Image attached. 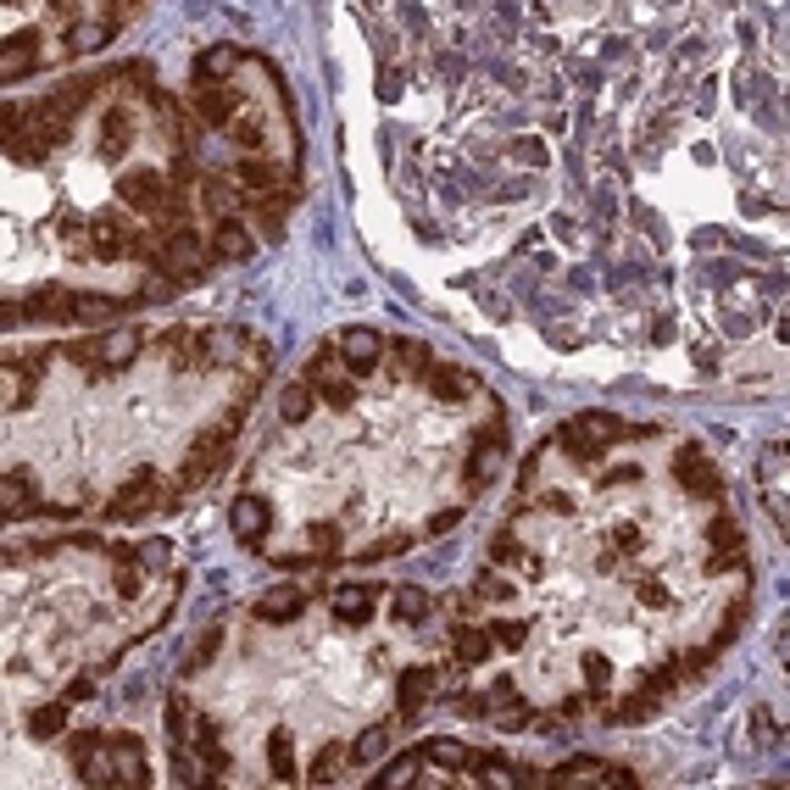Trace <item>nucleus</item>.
<instances>
[{"instance_id":"09e8293b","label":"nucleus","mask_w":790,"mask_h":790,"mask_svg":"<svg viewBox=\"0 0 790 790\" xmlns=\"http://www.w3.org/2000/svg\"><path fill=\"white\" fill-rule=\"evenodd\" d=\"M112 585H118L123 601H134V596L145 590V579H140V568H134V551H118V579H112Z\"/></svg>"},{"instance_id":"c756f323","label":"nucleus","mask_w":790,"mask_h":790,"mask_svg":"<svg viewBox=\"0 0 790 790\" xmlns=\"http://www.w3.org/2000/svg\"><path fill=\"white\" fill-rule=\"evenodd\" d=\"M234 68H240V51H234V45H206L190 73H195V90H212V84H229Z\"/></svg>"},{"instance_id":"9d476101","label":"nucleus","mask_w":790,"mask_h":790,"mask_svg":"<svg viewBox=\"0 0 790 790\" xmlns=\"http://www.w3.org/2000/svg\"><path fill=\"white\" fill-rule=\"evenodd\" d=\"M673 479H679L690 496H701V502H718V496H723V474H718V463L707 457V446H679V452H673Z\"/></svg>"},{"instance_id":"13d9d810","label":"nucleus","mask_w":790,"mask_h":790,"mask_svg":"<svg viewBox=\"0 0 790 790\" xmlns=\"http://www.w3.org/2000/svg\"><path fill=\"white\" fill-rule=\"evenodd\" d=\"M457 524H463V507H446V513H435L424 529H429V535H446V529H457Z\"/></svg>"},{"instance_id":"052dcab7","label":"nucleus","mask_w":790,"mask_h":790,"mask_svg":"<svg viewBox=\"0 0 790 790\" xmlns=\"http://www.w3.org/2000/svg\"><path fill=\"white\" fill-rule=\"evenodd\" d=\"M457 712H463V718H485L490 701H485V696H457Z\"/></svg>"},{"instance_id":"e2e57ef3","label":"nucleus","mask_w":790,"mask_h":790,"mask_svg":"<svg viewBox=\"0 0 790 790\" xmlns=\"http://www.w3.org/2000/svg\"><path fill=\"white\" fill-rule=\"evenodd\" d=\"M629 479H640V468H618V474H607L601 485H629Z\"/></svg>"},{"instance_id":"a878e982","label":"nucleus","mask_w":790,"mask_h":790,"mask_svg":"<svg viewBox=\"0 0 790 790\" xmlns=\"http://www.w3.org/2000/svg\"><path fill=\"white\" fill-rule=\"evenodd\" d=\"M34 68H40V34H12L7 51H0V79L18 84V79H29Z\"/></svg>"},{"instance_id":"9b49d317","label":"nucleus","mask_w":790,"mask_h":790,"mask_svg":"<svg viewBox=\"0 0 790 790\" xmlns=\"http://www.w3.org/2000/svg\"><path fill=\"white\" fill-rule=\"evenodd\" d=\"M73 768H79L90 784H118V768H112V735H101V729L73 735Z\"/></svg>"},{"instance_id":"f03ea898","label":"nucleus","mask_w":790,"mask_h":790,"mask_svg":"<svg viewBox=\"0 0 790 790\" xmlns=\"http://www.w3.org/2000/svg\"><path fill=\"white\" fill-rule=\"evenodd\" d=\"M140 345H145V334H140V328H112V334H101V340L62 345V356H68L73 367H84L90 378H107V373L129 367V362L140 356Z\"/></svg>"},{"instance_id":"37998d69","label":"nucleus","mask_w":790,"mask_h":790,"mask_svg":"<svg viewBox=\"0 0 790 790\" xmlns=\"http://www.w3.org/2000/svg\"><path fill=\"white\" fill-rule=\"evenodd\" d=\"M68 707H73V701H45V707H34V712H29V735H34V740L62 735V729H68Z\"/></svg>"},{"instance_id":"dca6fc26","label":"nucleus","mask_w":790,"mask_h":790,"mask_svg":"<svg viewBox=\"0 0 790 790\" xmlns=\"http://www.w3.org/2000/svg\"><path fill=\"white\" fill-rule=\"evenodd\" d=\"M707 574H729V568H740L746 563V540H740V524L735 518H718L712 529H707Z\"/></svg>"},{"instance_id":"4d7b16f0","label":"nucleus","mask_w":790,"mask_h":790,"mask_svg":"<svg viewBox=\"0 0 790 790\" xmlns=\"http://www.w3.org/2000/svg\"><path fill=\"white\" fill-rule=\"evenodd\" d=\"M773 729H779V723H773V712L751 707V740H757V746H768V740H773Z\"/></svg>"},{"instance_id":"603ef678","label":"nucleus","mask_w":790,"mask_h":790,"mask_svg":"<svg viewBox=\"0 0 790 790\" xmlns=\"http://www.w3.org/2000/svg\"><path fill=\"white\" fill-rule=\"evenodd\" d=\"M184 735H190V701H168V740H173V751L184 746Z\"/></svg>"},{"instance_id":"5701e85b","label":"nucleus","mask_w":790,"mask_h":790,"mask_svg":"<svg viewBox=\"0 0 790 790\" xmlns=\"http://www.w3.org/2000/svg\"><path fill=\"white\" fill-rule=\"evenodd\" d=\"M234 184H240L245 195H278V190L290 184V173H284L278 162H267V156H245V162L234 168Z\"/></svg>"},{"instance_id":"393cba45","label":"nucleus","mask_w":790,"mask_h":790,"mask_svg":"<svg viewBox=\"0 0 790 790\" xmlns=\"http://www.w3.org/2000/svg\"><path fill=\"white\" fill-rule=\"evenodd\" d=\"M129 145H134V112H129V107H112L107 123H101V145H95V151H101V162L118 168V162L129 156Z\"/></svg>"},{"instance_id":"ea45409f","label":"nucleus","mask_w":790,"mask_h":790,"mask_svg":"<svg viewBox=\"0 0 790 790\" xmlns=\"http://www.w3.org/2000/svg\"><path fill=\"white\" fill-rule=\"evenodd\" d=\"M345 762H351V746H340V740H334V746H323V751L312 757V768H306V784H334Z\"/></svg>"},{"instance_id":"7ed1b4c3","label":"nucleus","mask_w":790,"mask_h":790,"mask_svg":"<svg viewBox=\"0 0 790 790\" xmlns=\"http://www.w3.org/2000/svg\"><path fill=\"white\" fill-rule=\"evenodd\" d=\"M618 435H624V424H618L612 413H579L574 424L557 429V446H563L574 463H601V452H607Z\"/></svg>"},{"instance_id":"f704fd0d","label":"nucleus","mask_w":790,"mask_h":790,"mask_svg":"<svg viewBox=\"0 0 790 790\" xmlns=\"http://www.w3.org/2000/svg\"><path fill=\"white\" fill-rule=\"evenodd\" d=\"M395 356H389V367H395V378H424L435 362H429V345L424 340H395L389 345Z\"/></svg>"},{"instance_id":"bf43d9fd","label":"nucleus","mask_w":790,"mask_h":790,"mask_svg":"<svg viewBox=\"0 0 790 790\" xmlns=\"http://www.w3.org/2000/svg\"><path fill=\"white\" fill-rule=\"evenodd\" d=\"M612 546H618V551H640V529H635V524H618V529H612Z\"/></svg>"},{"instance_id":"2f4dec72","label":"nucleus","mask_w":790,"mask_h":790,"mask_svg":"<svg viewBox=\"0 0 790 790\" xmlns=\"http://www.w3.org/2000/svg\"><path fill=\"white\" fill-rule=\"evenodd\" d=\"M373 601H378V590H367V585H351V590H334V618L340 624H351V629H362L367 618H373Z\"/></svg>"},{"instance_id":"20e7f679","label":"nucleus","mask_w":790,"mask_h":790,"mask_svg":"<svg viewBox=\"0 0 790 790\" xmlns=\"http://www.w3.org/2000/svg\"><path fill=\"white\" fill-rule=\"evenodd\" d=\"M306 384H312V395H323V402H328L334 413H351V402H356V389H351V367H345L340 345H323V351L306 362Z\"/></svg>"},{"instance_id":"b1692460","label":"nucleus","mask_w":790,"mask_h":790,"mask_svg":"<svg viewBox=\"0 0 790 790\" xmlns=\"http://www.w3.org/2000/svg\"><path fill=\"white\" fill-rule=\"evenodd\" d=\"M306 612V585H273V590H262V601H256V618L262 624H295Z\"/></svg>"},{"instance_id":"cd10ccee","label":"nucleus","mask_w":790,"mask_h":790,"mask_svg":"<svg viewBox=\"0 0 790 790\" xmlns=\"http://www.w3.org/2000/svg\"><path fill=\"white\" fill-rule=\"evenodd\" d=\"M463 773H474V779H485V784H540V773H529V768H513V762H502L496 751H474Z\"/></svg>"},{"instance_id":"1a4fd4ad","label":"nucleus","mask_w":790,"mask_h":790,"mask_svg":"<svg viewBox=\"0 0 790 790\" xmlns=\"http://www.w3.org/2000/svg\"><path fill=\"white\" fill-rule=\"evenodd\" d=\"M502 457H507V429H502V418H496L490 429H479V435H474V452H468V468H463V485H468V496H479V490L496 479Z\"/></svg>"},{"instance_id":"bb28decb","label":"nucleus","mask_w":790,"mask_h":790,"mask_svg":"<svg viewBox=\"0 0 790 790\" xmlns=\"http://www.w3.org/2000/svg\"><path fill=\"white\" fill-rule=\"evenodd\" d=\"M112 768H118V784H151L140 735H112Z\"/></svg>"},{"instance_id":"423d86ee","label":"nucleus","mask_w":790,"mask_h":790,"mask_svg":"<svg viewBox=\"0 0 790 790\" xmlns=\"http://www.w3.org/2000/svg\"><path fill=\"white\" fill-rule=\"evenodd\" d=\"M156 267H162L173 284H195V278L206 273V245H201L190 229H173V234H162V245H156Z\"/></svg>"},{"instance_id":"49530a36","label":"nucleus","mask_w":790,"mask_h":790,"mask_svg":"<svg viewBox=\"0 0 790 790\" xmlns=\"http://www.w3.org/2000/svg\"><path fill=\"white\" fill-rule=\"evenodd\" d=\"M384 751H389V729H384V723H373V729H362V735H356L351 762H378Z\"/></svg>"},{"instance_id":"58836bf2","label":"nucleus","mask_w":790,"mask_h":790,"mask_svg":"<svg viewBox=\"0 0 790 790\" xmlns=\"http://www.w3.org/2000/svg\"><path fill=\"white\" fill-rule=\"evenodd\" d=\"M217 646H223V624H206V629L195 635V646L184 651V679H195V673L217 657Z\"/></svg>"},{"instance_id":"aec40b11","label":"nucleus","mask_w":790,"mask_h":790,"mask_svg":"<svg viewBox=\"0 0 790 790\" xmlns=\"http://www.w3.org/2000/svg\"><path fill=\"white\" fill-rule=\"evenodd\" d=\"M129 245H134V234H129L123 217H107V212L90 217V251H95V262H123Z\"/></svg>"},{"instance_id":"de8ad7c7","label":"nucleus","mask_w":790,"mask_h":790,"mask_svg":"<svg viewBox=\"0 0 790 790\" xmlns=\"http://www.w3.org/2000/svg\"><path fill=\"white\" fill-rule=\"evenodd\" d=\"M229 140H234V145H245V151H262V145H267V129H262V118L240 112V118L229 123Z\"/></svg>"},{"instance_id":"5fc2aeb1","label":"nucleus","mask_w":790,"mask_h":790,"mask_svg":"<svg viewBox=\"0 0 790 790\" xmlns=\"http://www.w3.org/2000/svg\"><path fill=\"white\" fill-rule=\"evenodd\" d=\"M490 640H496V646H507V651H518V646L529 640V624L507 618V624H496V629H490Z\"/></svg>"},{"instance_id":"2eb2a0df","label":"nucleus","mask_w":790,"mask_h":790,"mask_svg":"<svg viewBox=\"0 0 790 790\" xmlns=\"http://www.w3.org/2000/svg\"><path fill=\"white\" fill-rule=\"evenodd\" d=\"M267 524H273V507H267L262 496H234L229 529H234L240 546H262V540H267Z\"/></svg>"},{"instance_id":"412c9836","label":"nucleus","mask_w":790,"mask_h":790,"mask_svg":"<svg viewBox=\"0 0 790 790\" xmlns=\"http://www.w3.org/2000/svg\"><path fill=\"white\" fill-rule=\"evenodd\" d=\"M485 701H490V712H485V718H490L496 729H507V735L529 729V712H524V701H518V685H513L507 673L490 685V696H485Z\"/></svg>"},{"instance_id":"c9c22d12","label":"nucleus","mask_w":790,"mask_h":790,"mask_svg":"<svg viewBox=\"0 0 790 790\" xmlns=\"http://www.w3.org/2000/svg\"><path fill=\"white\" fill-rule=\"evenodd\" d=\"M429 607H435V601H429V590H418V585H395V590H389V612L402 618V624H424Z\"/></svg>"},{"instance_id":"7c9ffc66","label":"nucleus","mask_w":790,"mask_h":790,"mask_svg":"<svg viewBox=\"0 0 790 790\" xmlns=\"http://www.w3.org/2000/svg\"><path fill=\"white\" fill-rule=\"evenodd\" d=\"M251 245H256V240H251V229H245L240 217H223V223L212 229V256H217V262H245Z\"/></svg>"},{"instance_id":"a18cd8bd","label":"nucleus","mask_w":790,"mask_h":790,"mask_svg":"<svg viewBox=\"0 0 790 790\" xmlns=\"http://www.w3.org/2000/svg\"><path fill=\"white\" fill-rule=\"evenodd\" d=\"M418 768H424V751H407V757H395L389 768H378V790H402V784H413L418 779Z\"/></svg>"},{"instance_id":"473e14b6","label":"nucleus","mask_w":790,"mask_h":790,"mask_svg":"<svg viewBox=\"0 0 790 790\" xmlns=\"http://www.w3.org/2000/svg\"><path fill=\"white\" fill-rule=\"evenodd\" d=\"M490 646H496V640H490L485 629H474V624H457V629H452V657H457V668H479V662L490 657Z\"/></svg>"},{"instance_id":"4468645a","label":"nucleus","mask_w":790,"mask_h":790,"mask_svg":"<svg viewBox=\"0 0 790 790\" xmlns=\"http://www.w3.org/2000/svg\"><path fill=\"white\" fill-rule=\"evenodd\" d=\"M340 356H345L351 378H356V373H373V367H378V356H384V334H378V328H367V323H351V328L340 334Z\"/></svg>"},{"instance_id":"f3484780","label":"nucleus","mask_w":790,"mask_h":790,"mask_svg":"<svg viewBox=\"0 0 790 790\" xmlns=\"http://www.w3.org/2000/svg\"><path fill=\"white\" fill-rule=\"evenodd\" d=\"M45 378V351L40 356H7V413H23L34 384Z\"/></svg>"},{"instance_id":"f8f14e48","label":"nucleus","mask_w":790,"mask_h":790,"mask_svg":"<svg viewBox=\"0 0 790 790\" xmlns=\"http://www.w3.org/2000/svg\"><path fill=\"white\" fill-rule=\"evenodd\" d=\"M757 468H762V502H768V518H773L779 529H790V507H784V440L762 446Z\"/></svg>"},{"instance_id":"ddd939ff","label":"nucleus","mask_w":790,"mask_h":790,"mask_svg":"<svg viewBox=\"0 0 790 790\" xmlns=\"http://www.w3.org/2000/svg\"><path fill=\"white\" fill-rule=\"evenodd\" d=\"M23 312H29L34 323H79V290H68V284H40V290L23 301Z\"/></svg>"},{"instance_id":"3c124183","label":"nucleus","mask_w":790,"mask_h":790,"mask_svg":"<svg viewBox=\"0 0 790 790\" xmlns=\"http://www.w3.org/2000/svg\"><path fill=\"white\" fill-rule=\"evenodd\" d=\"M585 685H590L596 696H601V690L612 685V662H607L601 651H585Z\"/></svg>"},{"instance_id":"8fccbe9b","label":"nucleus","mask_w":790,"mask_h":790,"mask_svg":"<svg viewBox=\"0 0 790 790\" xmlns=\"http://www.w3.org/2000/svg\"><path fill=\"white\" fill-rule=\"evenodd\" d=\"M306 551H312V557H334V551H340V529H334V524H312V529H306Z\"/></svg>"},{"instance_id":"e433bc0d","label":"nucleus","mask_w":790,"mask_h":790,"mask_svg":"<svg viewBox=\"0 0 790 790\" xmlns=\"http://www.w3.org/2000/svg\"><path fill=\"white\" fill-rule=\"evenodd\" d=\"M267 768H273V779H278V784H295V779H301L290 729H273V740H267Z\"/></svg>"},{"instance_id":"0eeeda50","label":"nucleus","mask_w":790,"mask_h":790,"mask_svg":"<svg viewBox=\"0 0 790 790\" xmlns=\"http://www.w3.org/2000/svg\"><path fill=\"white\" fill-rule=\"evenodd\" d=\"M540 784H551V790H585V784H640L629 768H607V762H596V757H574V762H557L551 773H540Z\"/></svg>"},{"instance_id":"6e6552de","label":"nucleus","mask_w":790,"mask_h":790,"mask_svg":"<svg viewBox=\"0 0 790 790\" xmlns=\"http://www.w3.org/2000/svg\"><path fill=\"white\" fill-rule=\"evenodd\" d=\"M156 502H162V474H156V468H134L129 485L107 502V524H134V518H145Z\"/></svg>"},{"instance_id":"c85d7f7f","label":"nucleus","mask_w":790,"mask_h":790,"mask_svg":"<svg viewBox=\"0 0 790 790\" xmlns=\"http://www.w3.org/2000/svg\"><path fill=\"white\" fill-rule=\"evenodd\" d=\"M440 685V673L435 668H407L402 673V685H395V690H402V723H413V718H424V707H429V690Z\"/></svg>"},{"instance_id":"72a5a7b5","label":"nucleus","mask_w":790,"mask_h":790,"mask_svg":"<svg viewBox=\"0 0 790 790\" xmlns=\"http://www.w3.org/2000/svg\"><path fill=\"white\" fill-rule=\"evenodd\" d=\"M190 746H195V757H201L212 773H223V768H229V751H223V735H217V723H212V718H195Z\"/></svg>"},{"instance_id":"4be33fe9","label":"nucleus","mask_w":790,"mask_h":790,"mask_svg":"<svg viewBox=\"0 0 790 790\" xmlns=\"http://www.w3.org/2000/svg\"><path fill=\"white\" fill-rule=\"evenodd\" d=\"M195 118L206 129H229L240 118V90L234 84H212V90H195Z\"/></svg>"},{"instance_id":"79ce46f5","label":"nucleus","mask_w":790,"mask_h":790,"mask_svg":"<svg viewBox=\"0 0 790 790\" xmlns=\"http://www.w3.org/2000/svg\"><path fill=\"white\" fill-rule=\"evenodd\" d=\"M156 351L168 356V367H195V334H190V328H168V334H156Z\"/></svg>"},{"instance_id":"4c0bfd02","label":"nucleus","mask_w":790,"mask_h":790,"mask_svg":"<svg viewBox=\"0 0 790 790\" xmlns=\"http://www.w3.org/2000/svg\"><path fill=\"white\" fill-rule=\"evenodd\" d=\"M129 301L123 295H101V290H79V323H112Z\"/></svg>"},{"instance_id":"680f3d73","label":"nucleus","mask_w":790,"mask_h":790,"mask_svg":"<svg viewBox=\"0 0 790 790\" xmlns=\"http://www.w3.org/2000/svg\"><path fill=\"white\" fill-rule=\"evenodd\" d=\"M90 690H95V679H84V673H79V679H73L68 690H62V701H84Z\"/></svg>"},{"instance_id":"864d4df0","label":"nucleus","mask_w":790,"mask_h":790,"mask_svg":"<svg viewBox=\"0 0 790 790\" xmlns=\"http://www.w3.org/2000/svg\"><path fill=\"white\" fill-rule=\"evenodd\" d=\"M201 195H206V206H212L217 217L234 206V184H223V179H206V184H201Z\"/></svg>"},{"instance_id":"39448f33","label":"nucleus","mask_w":790,"mask_h":790,"mask_svg":"<svg viewBox=\"0 0 790 790\" xmlns=\"http://www.w3.org/2000/svg\"><path fill=\"white\" fill-rule=\"evenodd\" d=\"M68 134H73V123H62V118H51L45 107H29V129L7 145L18 162H45L57 145H68Z\"/></svg>"},{"instance_id":"6ab92c4d","label":"nucleus","mask_w":790,"mask_h":790,"mask_svg":"<svg viewBox=\"0 0 790 790\" xmlns=\"http://www.w3.org/2000/svg\"><path fill=\"white\" fill-rule=\"evenodd\" d=\"M424 384H429L435 402H446V407H463L468 395H479V378L463 373V367H446V362H435V367L424 373Z\"/></svg>"},{"instance_id":"6e6d98bb","label":"nucleus","mask_w":790,"mask_h":790,"mask_svg":"<svg viewBox=\"0 0 790 790\" xmlns=\"http://www.w3.org/2000/svg\"><path fill=\"white\" fill-rule=\"evenodd\" d=\"M673 596H668V585L662 579H640V607H668Z\"/></svg>"},{"instance_id":"a211bd4d","label":"nucleus","mask_w":790,"mask_h":790,"mask_svg":"<svg viewBox=\"0 0 790 790\" xmlns=\"http://www.w3.org/2000/svg\"><path fill=\"white\" fill-rule=\"evenodd\" d=\"M29 513H40V485H34L29 468H12L7 485H0V518L18 524V518H29Z\"/></svg>"},{"instance_id":"a19ab883","label":"nucleus","mask_w":790,"mask_h":790,"mask_svg":"<svg viewBox=\"0 0 790 790\" xmlns=\"http://www.w3.org/2000/svg\"><path fill=\"white\" fill-rule=\"evenodd\" d=\"M312 407H317V395H312V384L301 378V384H290L284 395H278V418L284 424H306L312 418Z\"/></svg>"},{"instance_id":"f257e3e1","label":"nucleus","mask_w":790,"mask_h":790,"mask_svg":"<svg viewBox=\"0 0 790 790\" xmlns=\"http://www.w3.org/2000/svg\"><path fill=\"white\" fill-rule=\"evenodd\" d=\"M118 201H123L129 212H140V217H156L162 234L184 229V206H179L173 179H168L162 168H129V173L118 179Z\"/></svg>"},{"instance_id":"c03bdc74","label":"nucleus","mask_w":790,"mask_h":790,"mask_svg":"<svg viewBox=\"0 0 790 790\" xmlns=\"http://www.w3.org/2000/svg\"><path fill=\"white\" fill-rule=\"evenodd\" d=\"M418 751H424V762H435V768H452V773H463V768H468V757H474L463 740H424Z\"/></svg>"}]
</instances>
